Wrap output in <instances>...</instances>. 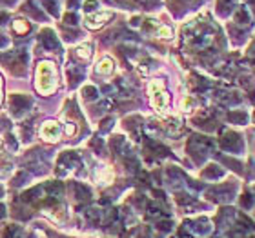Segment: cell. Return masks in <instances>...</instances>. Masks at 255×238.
<instances>
[{
  "instance_id": "6da1fadb",
  "label": "cell",
  "mask_w": 255,
  "mask_h": 238,
  "mask_svg": "<svg viewBox=\"0 0 255 238\" xmlns=\"http://www.w3.org/2000/svg\"><path fill=\"white\" fill-rule=\"evenodd\" d=\"M37 85L38 93L42 95H49L55 89V68L51 62H42L38 64L37 68Z\"/></svg>"
},
{
  "instance_id": "7a4b0ae2",
  "label": "cell",
  "mask_w": 255,
  "mask_h": 238,
  "mask_svg": "<svg viewBox=\"0 0 255 238\" xmlns=\"http://www.w3.org/2000/svg\"><path fill=\"white\" fill-rule=\"evenodd\" d=\"M149 96H151V106L155 107V111H164L166 106H168V95H166L164 87L159 80H153L149 84Z\"/></svg>"
},
{
  "instance_id": "3957f363",
  "label": "cell",
  "mask_w": 255,
  "mask_h": 238,
  "mask_svg": "<svg viewBox=\"0 0 255 238\" xmlns=\"http://www.w3.org/2000/svg\"><path fill=\"white\" fill-rule=\"evenodd\" d=\"M40 135H42V138H46L48 142H55L60 135L59 124H57V122H46L42 126V129H40Z\"/></svg>"
},
{
  "instance_id": "277c9868",
  "label": "cell",
  "mask_w": 255,
  "mask_h": 238,
  "mask_svg": "<svg viewBox=\"0 0 255 238\" xmlns=\"http://www.w3.org/2000/svg\"><path fill=\"white\" fill-rule=\"evenodd\" d=\"M110 13H101V15H95V16H88L86 18V26L88 27H99L104 24V20H108L110 18Z\"/></svg>"
},
{
  "instance_id": "5b68a950",
  "label": "cell",
  "mask_w": 255,
  "mask_h": 238,
  "mask_svg": "<svg viewBox=\"0 0 255 238\" xmlns=\"http://www.w3.org/2000/svg\"><path fill=\"white\" fill-rule=\"evenodd\" d=\"M97 73L99 75H112L113 73V60L112 59H102L101 62L97 64Z\"/></svg>"
},
{
  "instance_id": "8992f818",
  "label": "cell",
  "mask_w": 255,
  "mask_h": 238,
  "mask_svg": "<svg viewBox=\"0 0 255 238\" xmlns=\"http://www.w3.org/2000/svg\"><path fill=\"white\" fill-rule=\"evenodd\" d=\"M90 46H80L79 49H77V55L79 57H82V59H90L91 57V51H90Z\"/></svg>"
},
{
  "instance_id": "52a82bcc",
  "label": "cell",
  "mask_w": 255,
  "mask_h": 238,
  "mask_svg": "<svg viewBox=\"0 0 255 238\" xmlns=\"http://www.w3.org/2000/svg\"><path fill=\"white\" fill-rule=\"evenodd\" d=\"M159 37L160 38H170L171 37V27H168V26H162L159 29Z\"/></svg>"
},
{
  "instance_id": "ba28073f",
  "label": "cell",
  "mask_w": 255,
  "mask_h": 238,
  "mask_svg": "<svg viewBox=\"0 0 255 238\" xmlns=\"http://www.w3.org/2000/svg\"><path fill=\"white\" fill-rule=\"evenodd\" d=\"M2 215H4V207L0 206V217H2Z\"/></svg>"
}]
</instances>
